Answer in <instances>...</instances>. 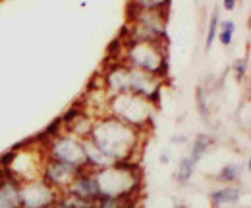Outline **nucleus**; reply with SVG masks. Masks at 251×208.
<instances>
[{
  "label": "nucleus",
  "mask_w": 251,
  "mask_h": 208,
  "mask_svg": "<svg viewBox=\"0 0 251 208\" xmlns=\"http://www.w3.org/2000/svg\"><path fill=\"white\" fill-rule=\"evenodd\" d=\"M222 6H224V10H234L236 8V0H226Z\"/></svg>",
  "instance_id": "nucleus-14"
},
{
  "label": "nucleus",
  "mask_w": 251,
  "mask_h": 208,
  "mask_svg": "<svg viewBox=\"0 0 251 208\" xmlns=\"http://www.w3.org/2000/svg\"><path fill=\"white\" fill-rule=\"evenodd\" d=\"M234 31H236V23L232 20H226L222 23V27L219 31V37H220V43L224 46H230L232 45V37H234Z\"/></svg>",
  "instance_id": "nucleus-11"
},
{
  "label": "nucleus",
  "mask_w": 251,
  "mask_h": 208,
  "mask_svg": "<svg viewBox=\"0 0 251 208\" xmlns=\"http://www.w3.org/2000/svg\"><path fill=\"white\" fill-rule=\"evenodd\" d=\"M47 152H49V160L68 164L79 172L89 170V166L85 164V156H83V139L75 137L70 131H62L56 139H52L47 145Z\"/></svg>",
  "instance_id": "nucleus-4"
},
{
  "label": "nucleus",
  "mask_w": 251,
  "mask_h": 208,
  "mask_svg": "<svg viewBox=\"0 0 251 208\" xmlns=\"http://www.w3.org/2000/svg\"><path fill=\"white\" fill-rule=\"evenodd\" d=\"M110 114L112 118L124 121L131 129L139 131L151 121V104L133 94H118L110 98Z\"/></svg>",
  "instance_id": "nucleus-3"
},
{
  "label": "nucleus",
  "mask_w": 251,
  "mask_h": 208,
  "mask_svg": "<svg viewBox=\"0 0 251 208\" xmlns=\"http://www.w3.org/2000/svg\"><path fill=\"white\" fill-rule=\"evenodd\" d=\"M139 131L131 129L124 121L112 116H100L93 121L89 141L100 150L112 164L122 160H133Z\"/></svg>",
  "instance_id": "nucleus-1"
},
{
  "label": "nucleus",
  "mask_w": 251,
  "mask_h": 208,
  "mask_svg": "<svg viewBox=\"0 0 251 208\" xmlns=\"http://www.w3.org/2000/svg\"><path fill=\"white\" fill-rule=\"evenodd\" d=\"M70 195L74 197H79L83 201H89V203H97L100 199V193H99V185H97V178H95V172H85L81 176L72 181V185L68 187Z\"/></svg>",
  "instance_id": "nucleus-6"
},
{
  "label": "nucleus",
  "mask_w": 251,
  "mask_h": 208,
  "mask_svg": "<svg viewBox=\"0 0 251 208\" xmlns=\"http://www.w3.org/2000/svg\"><path fill=\"white\" fill-rule=\"evenodd\" d=\"M219 10H215L213 16H211V22H209V33H207V46L209 48H211V45L215 43V39L219 35Z\"/></svg>",
  "instance_id": "nucleus-12"
},
{
  "label": "nucleus",
  "mask_w": 251,
  "mask_h": 208,
  "mask_svg": "<svg viewBox=\"0 0 251 208\" xmlns=\"http://www.w3.org/2000/svg\"><path fill=\"white\" fill-rule=\"evenodd\" d=\"M246 68H248V62H246V60H238V62L234 64V71H236V77H238V79H242V77L246 75Z\"/></svg>",
  "instance_id": "nucleus-13"
},
{
  "label": "nucleus",
  "mask_w": 251,
  "mask_h": 208,
  "mask_svg": "<svg viewBox=\"0 0 251 208\" xmlns=\"http://www.w3.org/2000/svg\"><path fill=\"white\" fill-rule=\"evenodd\" d=\"M174 208H188V207H186V205H176Z\"/></svg>",
  "instance_id": "nucleus-17"
},
{
  "label": "nucleus",
  "mask_w": 251,
  "mask_h": 208,
  "mask_svg": "<svg viewBox=\"0 0 251 208\" xmlns=\"http://www.w3.org/2000/svg\"><path fill=\"white\" fill-rule=\"evenodd\" d=\"M60 193L43 179H33L20 185V208H54Z\"/></svg>",
  "instance_id": "nucleus-5"
},
{
  "label": "nucleus",
  "mask_w": 251,
  "mask_h": 208,
  "mask_svg": "<svg viewBox=\"0 0 251 208\" xmlns=\"http://www.w3.org/2000/svg\"><path fill=\"white\" fill-rule=\"evenodd\" d=\"M213 145V139L209 137V135H205V133H199L197 137H195V143H193V147H191V156H189V160H193L195 164L201 160V156L207 152V149Z\"/></svg>",
  "instance_id": "nucleus-8"
},
{
  "label": "nucleus",
  "mask_w": 251,
  "mask_h": 208,
  "mask_svg": "<svg viewBox=\"0 0 251 208\" xmlns=\"http://www.w3.org/2000/svg\"><path fill=\"white\" fill-rule=\"evenodd\" d=\"M240 176H242V168L236 166V164H228V166H224L220 170L219 181H222V183H234V181L240 179Z\"/></svg>",
  "instance_id": "nucleus-10"
},
{
  "label": "nucleus",
  "mask_w": 251,
  "mask_h": 208,
  "mask_svg": "<svg viewBox=\"0 0 251 208\" xmlns=\"http://www.w3.org/2000/svg\"><path fill=\"white\" fill-rule=\"evenodd\" d=\"M127 68L160 77L166 73V56L162 43H127L122 58Z\"/></svg>",
  "instance_id": "nucleus-2"
},
{
  "label": "nucleus",
  "mask_w": 251,
  "mask_h": 208,
  "mask_svg": "<svg viewBox=\"0 0 251 208\" xmlns=\"http://www.w3.org/2000/svg\"><path fill=\"white\" fill-rule=\"evenodd\" d=\"M193 172H195V162L193 160H189V158H184V160H180V164H178V172H176V181L178 183H188L191 176H193Z\"/></svg>",
  "instance_id": "nucleus-9"
},
{
  "label": "nucleus",
  "mask_w": 251,
  "mask_h": 208,
  "mask_svg": "<svg viewBox=\"0 0 251 208\" xmlns=\"http://www.w3.org/2000/svg\"><path fill=\"white\" fill-rule=\"evenodd\" d=\"M174 143H186V135H180V137H174Z\"/></svg>",
  "instance_id": "nucleus-15"
},
{
  "label": "nucleus",
  "mask_w": 251,
  "mask_h": 208,
  "mask_svg": "<svg viewBox=\"0 0 251 208\" xmlns=\"http://www.w3.org/2000/svg\"><path fill=\"white\" fill-rule=\"evenodd\" d=\"M160 162L166 164V162H168V154H160Z\"/></svg>",
  "instance_id": "nucleus-16"
},
{
  "label": "nucleus",
  "mask_w": 251,
  "mask_h": 208,
  "mask_svg": "<svg viewBox=\"0 0 251 208\" xmlns=\"http://www.w3.org/2000/svg\"><path fill=\"white\" fill-rule=\"evenodd\" d=\"M242 197V187H220L217 191L211 193V203L217 208L236 205Z\"/></svg>",
  "instance_id": "nucleus-7"
}]
</instances>
